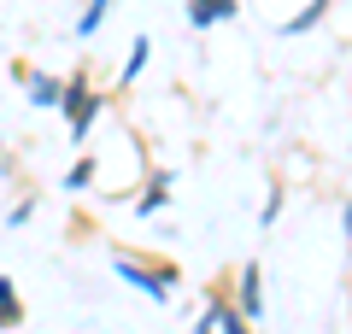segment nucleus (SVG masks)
<instances>
[{
    "instance_id": "1",
    "label": "nucleus",
    "mask_w": 352,
    "mask_h": 334,
    "mask_svg": "<svg viewBox=\"0 0 352 334\" xmlns=\"http://www.w3.org/2000/svg\"><path fill=\"white\" fill-rule=\"evenodd\" d=\"M100 106H106V94H94L88 76L76 71L71 82H65V100H59L65 124H71V141H88V129H94V118H100Z\"/></svg>"
},
{
    "instance_id": "2",
    "label": "nucleus",
    "mask_w": 352,
    "mask_h": 334,
    "mask_svg": "<svg viewBox=\"0 0 352 334\" xmlns=\"http://www.w3.org/2000/svg\"><path fill=\"white\" fill-rule=\"evenodd\" d=\"M112 270L124 276V282H135L147 299H170V287H176V270H170V264H147V258H135V252H118Z\"/></svg>"
},
{
    "instance_id": "3",
    "label": "nucleus",
    "mask_w": 352,
    "mask_h": 334,
    "mask_svg": "<svg viewBox=\"0 0 352 334\" xmlns=\"http://www.w3.org/2000/svg\"><path fill=\"white\" fill-rule=\"evenodd\" d=\"M229 305L247 322H264V276H258V264H241L235 270V299H229Z\"/></svg>"
},
{
    "instance_id": "4",
    "label": "nucleus",
    "mask_w": 352,
    "mask_h": 334,
    "mask_svg": "<svg viewBox=\"0 0 352 334\" xmlns=\"http://www.w3.org/2000/svg\"><path fill=\"white\" fill-rule=\"evenodd\" d=\"M18 76H24V88H30V106H59L65 100L59 76H47V71H18Z\"/></svg>"
},
{
    "instance_id": "5",
    "label": "nucleus",
    "mask_w": 352,
    "mask_h": 334,
    "mask_svg": "<svg viewBox=\"0 0 352 334\" xmlns=\"http://www.w3.org/2000/svg\"><path fill=\"white\" fill-rule=\"evenodd\" d=\"M229 18H235V0H188V24H194V30L229 24Z\"/></svg>"
},
{
    "instance_id": "6",
    "label": "nucleus",
    "mask_w": 352,
    "mask_h": 334,
    "mask_svg": "<svg viewBox=\"0 0 352 334\" xmlns=\"http://www.w3.org/2000/svg\"><path fill=\"white\" fill-rule=\"evenodd\" d=\"M212 311H217V334H252V322L241 317V311L229 305L223 293H212Z\"/></svg>"
},
{
    "instance_id": "7",
    "label": "nucleus",
    "mask_w": 352,
    "mask_h": 334,
    "mask_svg": "<svg viewBox=\"0 0 352 334\" xmlns=\"http://www.w3.org/2000/svg\"><path fill=\"white\" fill-rule=\"evenodd\" d=\"M147 53H153V41H147V36H135V47H129V59H124V71H118V82H124V88L135 82L141 71H147Z\"/></svg>"
},
{
    "instance_id": "8",
    "label": "nucleus",
    "mask_w": 352,
    "mask_h": 334,
    "mask_svg": "<svg viewBox=\"0 0 352 334\" xmlns=\"http://www.w3.org/2000/svg\"><path fill=\"white\" fill-rule=\"evenodd\" d=\"M323 12H329V0H311L305 12H294L288 24H282V36H305V30H311V24H323Z\"/></svg>"
},
{
    "instance_id": "9",
    "label": "nucleus",
    "mask_w": 352,
    "mask_h": 334,
    "mask_svg": "<svg viewBox=\"0 0 352 334\" xmlns=\"http://www.w3.org/2000/svg\"><path fill=\"white\" fill-rule=\"evenodd\" d=\"M164 199H170V176H153V182H147V194L135 199V211H141V217H153V211H159Z\"/></svg>"
},
{
    "instance_id": "10",
    "label": "nucleus",
    "mask_w": 352,
    "mask_h": 334,
    "mask_svg": "<svg viewBox=\"0 0 352 334\" xmlns=\"http://www.w3.org/2000/svg\"><path fill=\"white\" fill-rule=\"evenodd\" d=\"M18 317H24V299H18V287L0 276V329H12Z\"/></svg>"
},
{
    "instance_id": "11",
    "label": "nucleus",
    "mask_w": 352,
    "mask_h": 334,
    "mask_svg": "<svg viewBox=\"0 0 352 334\" xmlns=\"http://www.w3.org/2000/svg\"><path fill=\"white\" fill-rule=\"evenodd\" d=\"M106 6H112V0H88V6H82V18H76V36H94V30L106 24Z\"/></svg>"
},
{
    "instance_id": "12",
    "label": "nucleus",
    "mask_w": 352,
    "mask_h": 334,
    "mask_svg": "<svg viewBox=\"0 0 352 334\" xmlns=\"http://www.w3.org/2000/svg\"><path fill=\"white\" fill-rule=\"evenodd\" d=\"M65 182H71V188H88V182H94V164H88V159H82V164H76V170H71V176H65Z\"/></svg>"
}]
</instances>
